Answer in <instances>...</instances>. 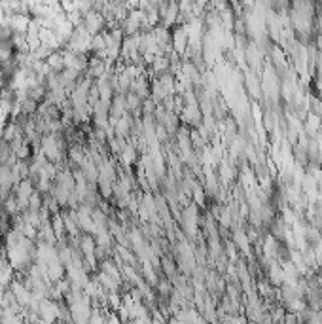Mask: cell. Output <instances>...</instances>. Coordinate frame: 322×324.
Instances as JSON below:
<instances>
[{
	"label": "cell",
	"instance_id": "2",
	"mask_svg": "<svg viewBox=\"0 0 322 324\" xmlns=\"http://www.w3.org/2000/svg\"><path fill=\"white\" fill-rule=\"evenodd\" d=\"M241 2H243V6H245L247 10H250V8L254 6V2H256V0H241Z\"/></svg>",
	"mask_w": 322,
	"mask_h": 324
},
{
	"label": "cell",
	"instance_id": "1",
	"mask_svg": "<svg viewBox=\"0 0 322 324\" xmlns=\"http://www.w3.org/2000/svg\"><path fill=\"white\" fill-rule=\"evenodd\" d=\"M172 40H174V48H176L178 52H184L186 46H188V42H190V38L186 36V31H184V29H178V31L174 33V36H172Z\"/></svg>",
	"mask_w": 322,
	"mask_h": 324
}]
</instances>
